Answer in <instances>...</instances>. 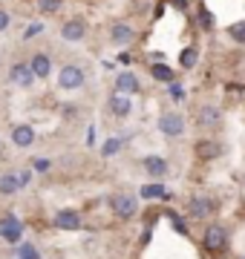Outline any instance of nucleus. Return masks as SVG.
Instances as JSON below:
<instances>
[{
	"label": "nucleus",
	"mask_w": 245,
	"mask_h": 259,
	"mask_svg": "<svg viewBox=\"0 0 245 259\" xmlns=\"http://www.w3.org/2000/svg\"><path fill=\"white\" fill-rule=\"evenodd\" d=\"M110 210H113L115 219L130 222V219H136V213H139V199L133 193H113L110 196Z\"/></svg>",
	"instance_id": "obj_1"
},
{
	"label": "nucleus",
	"mask_w": 245,
	"mask_h": 259,
	"mask_svg": "<svg viewBox=\"0 0 245 259\" xmlns=\"http://www.w3.org/2000/svg\"><path fill=\"white\" fill-rule=\"evenodd\" d=\"M185 210H188V219H196V222H205L208 216H214L217 210V202L211 199L208 193H193L185 204Z\"/></svg>",
	"instance_id": "obj_2"
},
{
	"label": "nucleus",
	"mask_w": 245,
	"mask_h": 259,
	"mask_svg": "<svg viewBox=\"0 0 245 259\" xmlns=\"http://www.w3.org/2000/svg\"><path fill=\"white\" fill-rule=\"evenodd\" d=\"M202 245H205L208 253H222V250L228 248V228L225 225L211 222L205 228V233H202Z\"/></svg>",
	"instance_id": "obj_3"
},
{
	"label": "nucleus",
	"mask_w": 245,
	"mask_h": 259,
	"mask_svg": "<svg viewBox=\"0 0 245 259\" xmlns=\"http://www.w3.org/2000/svg\"><path fill=\"white\" fill-rule=\"evenodd\" d=\"M84 81H87V75H84V69H81L78 64H66V66H61V72H58V87L66 90V93L81 90Z\"/></svg>",
	"instance_id": "obj_4"
},
{
	"label": "nucleus",
	"mask_w": 245,
	"mask_h": 259,
	"mask_svg": "<svg viewBox=\"0 0 245 259\" xmlns=\"http://www.w3.org/2000/svg\"><path fill=\"white\" fill-rule=\"evenodd\" d=\"M159 130H161V136H168V139H179L185 133V118L176 110H165L159 115Z\"/></svg>",
	"instance_id": "obj_5"
},
{
	"label": "nucleus",
	"mask_w": 245,
	"mask_h": 259,
	"mask_svg": "<svg viewBox=\"0 0 245 259\" xmlns=\"http://www.w3.org/2000/svg\"><path fill=\"white\" fill-rule=\"evenodd\" d=\"M0 239L9 242V245H18L23 239V225L15 213H6L3 219H0Z\"/></svg>",
	"instance_id": "obj_6"
},
{
	"label": "nucleus",
	"mask_w": 245,
	"mask_h": 259,
	"mask_svg": "<svg viewBox=\"0 0 245 259\" xmlns=\"http://www.w3.org/2000/svg\"><path fill=\"white\" fill-rule=\"evenodd\" d=\"M52 225H55L58 231H81L84 219H81L78 210H58L55 216H52Z\"/></svg>",
	"instance_id": "obj_7"
},
{
	"label": "nucleus",
	"mask_w": 245,
	"mask_h": 259,
	"mask_svg": "<svg viewBox=\"0 0 245 259\" xmlns=\"http://www.w3.org/2000/svg\"><path fill=\"white\" fill-rule=\"evenodd\" d=\"M196 124L199 127H219L222 124V110L217 104H202L196 110Z\"/></svg>",
	"instance_id": "obj_8"
},
{
	"label": "nucleus",
	"mask_w": 245,
	"mask_h": 259,
	"mask_svg": "<svg viewBox=\"0 0 245 259\" xmlns=\"http://www.w3.org/2000/svg\"><path fill=\"white\" fill-rule=\"evenodd\" d=\"M142 170L147 173V176H153V179H165L168 176V170H170V164H168V158H161V156H144L142 158Z\"/></svg>",
	"instance_id": "obj_9"
},
{
	"label": "nucleus",
	"mask_w": 245,
	"mask_h": 259,
	"mask_svg": "<svg viewBox=\"0 0 245 259\" xmlns=\"http://www.w3.org/2000/svg\"><path fill=\"white\" fill-rule=\"evenodd\" d=\"M84 35H87V23L78 18L66 20L64 26H61V37H64L66 44H78V40H84Z\"/></svg>",
	"instance_id": "obj_10"
},
{
	"label": "nucleus",
	"mask_w": 245,
	"mask_h": 259,
	"mask_svg": "<svg viewBox=\"0 0 245 259\" xmlns=\"http://www.w3.org/2000/svg\"><path fill=\"white\" fill-rule=\"evenodd\" d=\"M9 78H12V83H18V87H32V83L38 81L35 78V72H32V66L29 64H12V69H9Z\"/></svg>",
	"instance_id": "obj_11"
},
{
	"label": "nucleus",
	"mask_w": 245,
	"mask_h": 259,
	"mask_svg": "<svg viewBox=\"0 0 245 259\" xmlns=\"http://www.w3.org/2000/svg\"><path fill=\"white\" fill-rule=\"evenodd\" d=\"M32 141H35L32 124H15V127H12V144H15V147H32Z\"/></svg>",
	"instance_id": "obj_12"
},
{
	"label": "nucleus",
	"mask_w": 245,
	"mask_h": 259,
	"mask_svg": "<svg viewBox=\"0 0 245 259\" xmlns=\"http://www.w3.org/2000/svg\"><path fill=\"white\" fill-rule=\"evenodd\" d=\"M110 112H113L115 118H127V115L133 112V101H130V95L113 93V98H110Z\"/></svg>",
	"instance_id": "obj_13"
},
{
	"label": "nucleus",
	"mask_w": 245,
	"mask_h": 259,
	"mask_svg": "<svg viewBox=\"0 0 245 259\" xmlns=\"http://www.w3.org/2000/svg\"><path fill=\"white\" fill-rule=\"evenodd\" d=\"M133 37H136V32H133L130 23H113V29H110V40L115 47H127Z\"/></svg>",
	"instance_id": "obj_14"
},
{
	"label": "nucleus",
	"mask_w": 245,
	"mask_h": 259,
	"mask_svg": "<svg viewBox=\"0 0 245 259\" xmlns=\"http://www.w3.org/2000/svg\"><path fill=\"white\" fill-rule=\"evenodd\" d=\"M29 66H32L35 78H49V72H52V58L47 52H35L32 61H29Z\"/></svg>",
	"instance_id": "obj_15"
},
{
	"label": "nucleus",
	"mask_w": 245,
	"mask_h": 259,
	"mask_svg": "<svg viewBox=\"0 0 245 259\" xmlns=\"http://www.w3.org/2000/svg\"><path fill=\"white\" fill-rule=\"evenodd\" d=\"M139 199H147V202H156V199H161V202H168L170 193H168V187L161 185V182H153V185H144L142 190H139Z\"/></svg>",
	"instance_id": "obj_16"
},
{
	"label": "nucleus",
	"mask_w": 245,
	"mask_h": 259,
	"mask_svg": "<svg viewBox=\"0 0 245 259\" xmlns=\"http://www.w3.org/2000/svg\"><path fill=\"white\" fill-rule=\"evenodd\" d=\"M115 93H121V95H133V93H139V78L133 72H121V75H115Z\"/></svg>",
	"instance_id": "obj_17"
},
{
	"label": "nucleus",
	"mask_w": 245,
	"mask_h": 259,
	"mask_svg": "<svg viewBox=\"0 0 245 259\" xmlns=\"http://www.w3.org/2000/svg\"><path fill=\"white\" fill-rule=\"evenodd\" d=\"M20 193V185H18V173H3L0 176V196H18Z\"/></svg>",
	"instance_id": "obj_18"
},
{
	"label": "nucleus",
	"mask_w": 245,
	"mask_h": 259,
	"mask_svg": "<svg viewBox=\"0 0 245 259\" xmlns=\"http://www.w3.org/2000/svg\"><path fill=\"white\" fill-rule=\"evenodd\" d=\"M196 156L211 161V158L222 156V147H219V141H199V144H196Z\"/></svg>",
	"instance_id": "obj_19"
},
{
	"label": "nucleus",
	"mask_w": 245,
	"mask_h": 259,
	"mask_svg": "<svg viewBox=\"0 0 245 259\" xmlns=\"http://www.w3.org/2000/svg\"><path fill=\"white\" fill-rule=\"evenodd\" d=\"M196 58H199L196 47L182 49V55H179V66H182V69H193V66H196Z\"/></svg>",
	"instance_id": "obj_20"
},
{
	"label": "nucleus",
	"mask_w": 245,
	"mask_h": 259,
	"mask_svg": "<svg viewBox=\"0 0 245 259\" xmlns=\"http://www.w3.org/2000/svg\"><path fill=\"white\" fill-rule=\"evenodd\" d=\"M153 78L156 81H161V83H173V69L170 66H165V64H153Z\"/></svg>",
	"instance_id": "obj_21"
},
{
	"label": "nucleus",
	"mask_w": 245,
	"mask_h": 259,
	"mask_svg": "<svg viewBox=\"0 0 245 259\" xmlns=\"http://www.w3.org/2000/svg\"><path fill=\"white\" fill-rule=\"evenodd\" d=\"M15 259H40V250L35 248L32 242H23V245L18 248V256Z\"/></svg>",
	"instance_id": "obj_22"
},
{
	"label": "nucleus",
	"mask_w": 245,
	"mask_h": 259,
	"mask_svg": "<svg viewBox=\"0 0 245 259\" xmlns=\"http://www.w3.org/2000/svg\"><path fill=\"white\" fill-rule=\"evenodd\" d=\"M121 144H124L121 139H107V141H104V147H101V156H104V158L115 156V153L121 150Z\"/></svg>",
	"instance_id": "obj_23"
},
{
	"label": "nucleus",
	"mask_w": 245,
	"mask_h": 259,
	"mask_svg": "<svg viewBox=\"0 0 245 259\" xmlns=\"http://www.w3.org/2000/svg\"><path fill=\"white\" fill-rule=\"evenodd\" d=\"M228 35H231V40H236V44H245V23H234V26L228 29Z\"/></svg>",
	"instance_id": "obj_24"
},
{
	"label": "nucleus",
	"mask_w": 245,
	"mask_h": 259,
	"mask_svg": "<svg viewBox=\"0 0 245 259\" xmlns=\"http://www.w3.org/2000/svg\"><path fill=\"white\" fill-rule=\"evenodd\" d=\"M44 32V23H29L26 32H23V40H32V37H38Z\"/></svg>",
	"instance_id": "obj_25"
},
{
	"label": "nucleus",
	"mask_w": 245,
	"mask_h": 259,
	"mask_svg": "<svg viewBox=\"0 0 245 259\" xmlns=\"http://www.w3.org/2000/svg\"><path fill=\"white\" fill-rule=\"evenodd\" d=\"M49 167H52L49 158H32V170H35V173H47Z\"/></svg>",
	"instance_id": "obj_26"
},
{
	"label": "nucleus",
	"mask_w": 245,
	"mask_h": 259,
	"mask_svg": "<svg viewBox=\"0 0 245 259\" xmlns=\"http://www.w3.org/2000/svg\"><path fill=\"white\" fill-rule=\"evenodd\" d=\"M61 9V0H40V12H58Z\"/></svg>",
	"instance_id": "obj_27"
},
{
	"label": "nucleus",
	"mask_w": 245,
	"mask_h": 259,
	"mask_svg": "<svg viewBox=\"0 0 245 259\" xmlns=\"http://www.w3.org/2000/svg\"><path fill=\"white\" fill-rule=\"evenodd\" d=\"M29 182H32V170H18V185L26 187Z\"/></svg>",
	"instance_id": "obj_28"
},
{
	"label": "nucleus",
	"mask_w": 245,
	"mask_h": 259,
	"mask_svg": "<svg viewBox=\"0 0 245 259\" xmlns=\"http://www.w3.org/2000/svg\"><path fill=\"white\" fill-rule=\"evenodd\" d=\"M9 23H12L9 12H6V9H0V32H6V29H9Z\"/></svg>",
	"instance_id": "obj_29"
},
{
	"label": "nucleus",
	"mask_w": 245,
	"mask_h": 259,
	"mask_svg": "<svg viewBox=\"0 0 245 259\" xmlns=\"http://www.w3.org/2000/svg\"><path fill=\"white\" fill-rule=\"evenodd\" d=\"M170 95H173V98H185V87H179V83H170Z\"/></svg>",
	"instance_id": "obj_30"
},
{
	"label": "nucleus",
	"mask_w": 245,
	"mask_h": 259,
	"mask_svg": "<svg viewBox=\"0 0 245 259\" xmlns=\"http://www.w3.org/2000/svg\"><path fill=\"white\" fill-rule=\"evenodd\" d=\"M202 26H208V29L214 26V18H211V15H208V12H202Z\"/></svg>",
	"instance_id": "obj_31"
},
{
	"label": "nucleus",
	"mask_w": 245,
	"mask_h": 259,
	"mask_svg": "<svg viewBox=\"0 0 245 259\" xmlns=\"http://www.w3.org/2000/svg\"><path fill=\"white\" fill-rule=\"evenodd\" d=\"M239 259H245V256H239Z\"/></svg>",
	"instance_id": "obj_32"
}]
</instances>
